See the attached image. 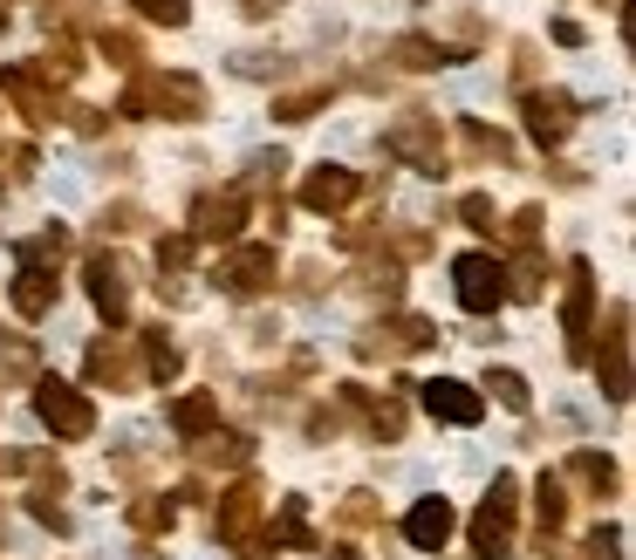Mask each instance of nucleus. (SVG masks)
Masks as SVG:
<instances>
[{
  "mask_svg": "<svg viewBox=\"0 0 636 560\" xmlns=\"http://www.w3.org/2000/svg\"><path fill=\"white\" fill-rule=\"evenodd\" d=\"M514 492H520L514 478H500L493 499L472 513V553L479 560H506V553H514Z\"/></svg>",
  "mask_w": 636,
  "mask_h": 560,
  "instance_id": "obj_1",
  "label": "nucleus"
},
{
  "mask_svg": "<svg viewBox=\"0 0 636 560\" xmlns=\"http://www.w3.org/2000/svg\"><path fill=\"white\" fill-rule=\"evenodd\" d=\"M452 288H459L466 315H493L500 301H506V280H500L493 253H459V260H452Z\"/></svg>",
  "mask_w": 636,
  "mask_h": 560,
  "instance_id": "obj_2",
  "label": "nucleus"
},
{
  "mask_svg": "<svg viewBox=\"0 0 636 560\" xmlns=\"http://www.w3.org/2000/svg\"><path fill=\"white\" fill-rule=\"evenodd\" d=\"M35 411H41L48 430H62V438H89V430H96L89 397H83V390H69V384H56V376H48V384L35 390Z\"/></svg>",
  "mask_w": 636,
  "mask_h": 560,
  "instance_id": "obj_3",
  "label": "nucleus"
},
{
  "mask_svg": "<svg viewBox=\"0 0 636 560\" xmlns=\"http://www.w3.org/2000/svg\"><path fill=\"white\" fill-rule=\"evenodd\" d=\"M424 411L445 417V424H479V390L452 384V376H439V384H424Z\"/></svg>",
  "mask_w": 636,
  "mask_h": 560,
  "instance_id": "obj_4",
  "label": "nucleus"
},
{
  "mask_svg": "<svg viewBox=\"0 0 636 560\" xmlns=\"http://www.w3.org/2000/svg\"><path fill=\"white\" fill-rule=\"evenodd\" d=\"M404 533H411V547L439 553V547L452 540V506H445V499H418V506H411V520H404Z\"/></svg>",
  "mask_w": 636,
  "mask_h": 560,
  "instance_id": "obj_5",
  "label": "nucleus"
},
{
  "mask_svg": "<svg viewBox=\"0 0 636 560\" xmlns=\"http://www.w3.org/2000/svg\"><path fill=\"white\" fill-rule=\"evenodd\" d=\"M589 308H596V280L589 267H568V349L589 355Z\"/></svg>",
  "mask_w": 636,
  "mask_h": 560,
  "instance_id": "obj_6",
  "label": "nucleus"
},
{
  "mask_svg": "<svg viewBox=\"0 0 636 560\" xmlns=\"http://www.w3.org/2000/svg\"><path fill=\"white\" fill-rule=\"evenodd\" d=\"M349 198H356V178L349 171H315L309 185H301V206H309V212H343Z\"/></svg>",
  "mask_w": 636,
  "mask_h": 560,
  "instance_id": "obj_7",
  "label": "nucleus"
},
{
  "mask_svg": "<svg viewBox=\"0 0 636 560\" xmlns=\"http://www.w3.org/2000/svg\"><path fill=\"white\" fill-rule=\"evenodd\" d=\"M219 273H226V288H233V294H253V288H267V280H274V253H267V246H247V253H233Z\"/></svg>",
  "mask_w": 636,
  "mask_h": 560,
  "instance_id": "obj_8",
  "label": "nucleus"
},
{
  "mask_svg": "<svg viewBox=\"0 0 636 560\" xmlns=\"http://www.w3.org/2000/svg\"><path fill=\"white\" fill-rule=\"evenodd\" d=\"M199 240H233L240 233V192H226V198H206L199 206V226H192Z\"/></svg>",
  "mask_w": 636,
  "mask_h": 560,
  "instance_id": "obj_9",
  "label": "nucleus"
},
{
  "mask_svg": "<svg viewBox=\"0 0 636 560\" xmlns=\"http://www.w3.org/2000/svg\"><path fill=\"white\" fill-rule=\"evenodd\" d=\"M89 301H96L110 321H123V267H117V260H89Z\"/></svg>",
  "mask_w": 636,
  "mask_h": 560,
  "instance_id": "obj_10",
  "label": "nucleus"
},
{
  "mask_svg": "<svg viewBox=\"0 0 636 560\" xmlns=\"http://www.w3.org/2000/svg\"><path fill=\"white\" fill-rule=\"evenodd\" d=\"M14 308H21V315H48V308H56V273L21 267V280H14Z\"/></svg>",
  "mask_w": 636,
  "mask_h": 560,
  "instance_id": "obj_11",
  "label": "nucleus"
},
{
  "mask_svg": "<svg viewBox=\"0 0 636 560\" xmlns=\"http://www.w3.org/2000/svg\"><path fill=\"white\" fill-rule=\"evenodd\" d=\"M527 131L541 137V144H554V137L568 131V104H562V96H533V104H527Z\"/></svg>",
  "mask_w": 636,
  "mask_h": 560,
  "instance_id": "obj_12",
  "label": "nucleus"
},
{
  "mask_svg": "<svg viewBox=\"0 0 636 560\" xmlns=\"http://www.w3.org/2000/svg\"><path fill=\"white\" fill-rule=\"evenodd\" d=\"M171 424L185 430V438H206V430L219 424V411H213V397H178L171 403Z\"/></svg>",
  "mask_w": 636,
  "mask_h": 560,
  "instance_id": "obj_13",
  "label": "nucleus"
},
{
  "mask_svg": "<svg viewBox=\"0 0 636 560\" xmlns=\"http://www.w3.org/2000/svg\"><path fill=\"white\" fill-rule=\"evenodd\" d=\"M253 513H261V499H253V486H240V492H226V513H219V533H226V540H240V533L253 526Z\"/></svg>",
  "mask_w": 636,
  "mask_h": 560,
  "instance_id": "obj_14",
  "label": "nucleus"
},
{
  "mask_svg": "<svg viewBox=\"0 0 636 560\" xmlns=\"http://www.w3.org/2000/svg\"><path fill=\"white\" fill-rule=\"evenodd\" d=\"M487 384L500 390V403H506V411H527V376H514V369H493Z\"/></svg>",
  "mask_w": 636,
  "mask_h": 560,
  "instance_id": "obj_15",
  "label": "nucleus"
},
{
  "mask_svg": "<svg viewBox=\"0 0 636 560\" xmlns=\"http://www.w3.org/2000/svg\"><path fill=\"white\" fill-rule=\"evenodd\" d=\"M137 14H144V21H165V28H185L192 8H185V0H137Z\"/></svg>",
  "mask_w": 636,
  "mask_h": 560,
  "instance_id": "obj_16",
  "label": "nucleus"
},
{
  "mask_svg": "<svg viewBox=\"0 0 636 560\" xmlns=\"http://www.w3.org/2000/svg\"><path fill=\"white\" fill-rule=\"evenodd\" d=\"M575 478H589V486H616V465H609V458H596V451H581V458H575Z\"/></svg>",
  "mask_w": 636,
  "mask_h": 560,
  "instance_id": "obj_17",
  "label": "nucleus"
},
{
  "mask_svg": "<svg viewBox=\"0 0 636 560\" xmlns=\"http://www.w3.org/2000/svg\"><path fill=\"white\" fill-rule=\"evenodd\" d=\"M281 540H288V547H309V526H301V499L281 506Z\"/></svg>",
  "mask_w": 636,
  "mask_h": 560,
  "instance_id": "obj_18",
  "label": "nucleus"
},
{
  "mask_svg": "<svg viewBox=\"0 0 636 560\" xmlns=\"http://www.w3.org/2000/svg\"><path fill=\"white\" fill-rule=\"evenodd\" d=\"M151 369L171 376V369H178V349H171V342H151Z\"/></svg>",
  "mask_w": 636,
  "mask_h": 560,
  "instance_id": "obj_19",
  "label": "nucleus"
},
{
  "mask_svg": "<svg viewBox=\"0 0 636 560\" xmlns=\"http://www.w3.org/2000/svg\"><path fill=\"white\" fill-rule=\"evenodd\" d=\"M466 226H479V233L493 226V206H487V198H466Z\"/></svg>",
  "mask_w": 636,
  "mask_h": 560,
  "instance_id": "obj_20",
  "label": "nucleus"
},
{
  "mask_svg": "<svg viewBox=\"0 0 636 560\" xmlns=\"http://www.w3.org/2000/svg\"><path fill=\"white\" fill-rule=\"evenodd\" d=\"M274 8V0H247V14H267Z\"/></svg>",
  "mask_w": 636,
  "mask_h": 560,
  "instance_id": "obj_21",
  "label": "nucleus"
},
{
  "mask_svg": "<svg viewBox=\"0 0 636 560\" xmlns=\"http://www.w3.org/2000/svg\"><path fill=\"white\" fill-rule=\"evenodd\" d=\"M328 560H363V553H328Z\"/></svg>",
  "mask_w": 636,
  "mask_h": 560,
  "instance_id": "obj_22",
  "label": "nucleus"
}]
</instances>
